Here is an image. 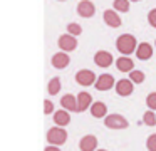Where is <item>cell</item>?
Here are the masks:
<instances>
[{"mask_svg":"<svg viewBox=\"0 0 156 151\" xmlns=\"http://www.w3.org/2000/svg\"><path fill=\"white\" fill-rule=\"evenodd\" d=\"M138 45L139 44H138V40H136V37L131 35V34H122V35H119L118 39H116V49H118L122 56H129V54L136 52Z\"/></svg>","mask_w":156,"mask_h":151,"instance_id":"obj_1","label":"cell"},{"mask_svg":"<svg viewBox=\"0 0 156 151\" xmlns=\"http://www.w3.org/2000/svg\"><path fill=\"white\" fill-rule=\"evenodd\" d=\"M47 141L49 144H54V146H61L67 141V131L61 126H54L47 131Z\"/></svg>","mask_w":156,"mask_h":151,"instance_id":"obj_2","label":"cell"},{"mask_svg":"<svg viewBox=\"0 0 156 151\" xmlns=\"http://www.w3.org/2000/svg\"><path fill=\"white\" fill-rule=\"evenodd\" d=\"M104 126L109 128V129H126L129 126V123L121 114H108L104 117Z\"/></svg>","mask_w":156,"mask_h":151,"instance_id":"obj_3","label":"cell"},{"mask_svg":"<svg viewBox=\"0 0 156 151\" xmlns=\"http://www.w3.org/2000/svg\"><path fill=\"white\" fill-rule=\"evenodd\" d=\"M96 81H98L96 74L89 69H81V70L76 72V82H77L79 86L89 87V86H92V84H96Z\"/></svg>","mask_w":156,"mask_h":151,"instance_id":"obj_4","label":"cell"},{"mask_svg":"<svg viewBox=\"0 0 156 151\" xmlns=\"http://www.w3.org/2000/svg\"><path fill=\"white\" fill-rule=\"evenodd\" d=\"M57 45L62 52L69 54V52H72V50H76V47H77V39H76L74 35H71V34H64V35L59 37Z\"/></svg>","mask_w":156,"mask_h":151,"instance_id":"obj_5","label":"cell"},{"mask_svg":"<svg viewBox=\"0 0 156 151\" xmlns=\"http://www.w3.org/2000/svg\"><path fill=\"white\" fill-rule=\"evenodd\" d=\"M116 94L121 97H128L133 94V91H134V82H133L131 79H121L116 82Z\"/></svg>","mask_w":156,"mask_h":151,"instance_id":"obj_6","label":"cell"},{"mask_svg":"<svg viewBox=\"0 0 156 151\" xmlns=\"http://www.w3.org/2000/svg\"><path fill=\"white\" fill-rule=\"evenodd\" d=\"M102 19H104V23H106V25H108V27H112V29H118V27L122 25L121 17H119V13L116 12L114 9L104 10V13H102Z\"/></svg>","mask_w":156,"mask_h":151,"instance_id":"obj_7","label":"cell"},{"mask_svg":"<svg viewBox=\"0 0 156 151\" xmlns=\"http://www.w3.org/2000/svg\"><path fill=\"white\" fill-rule=\"evenodd\" d=\"M114 62V57H112L111 52H108V50H98V52L94 54V64L98 67H109L111 64Z\"/></svg>","mask_w":156,"mask_h":151,"instance_id":"obj_8","label":"cell"},{"mask_svg":"<svg viewBox=\"0 0 156 151\" xmlns=\"http://www.w3.org/2000/svg\"><path fill=\"white\" fill-rule=\"evenodd\" d=\"M94 87L98 91H109V89H112V87H116V81L111 74H101V76L98 77V81H96Z\"/></svg>","mask_w":156,"mask_h":151,"instance_id":"obj_9","label":"cell"},{"mask_svg":"<svg viewBox=\"0 0 156 151\" xmlns=\"http://www.w3.org/2000/svg\"><path fill=\"white\" fill-rule=\"evenodd\" d=\"M77 13L81 17H84V19H91L92 15L96 13V5L91 2V0H81V2L77 3Z\"/></svg>","mask_w":156,"mask_h":151,"instance_id":"obj_10","label":"cell"},{"mask_svg":"<svg viewBox=\"0 0 156 151\" xmlns=\"http://www.w3.org/2000/svg\"><path fill=\"white\" fill-rule=\"evenodd\" d=\"M51 64L55 67V69H66V67L71 64V57H69L67 52H55L51 59Z\"/></svg>","mask_w":156,"mask_h":151,"instance_id":"obj_11","label":"cell"},{"mask_svg":"<svg viewBox=\"0 0 156 151\" xmlns=\"http://www.w3.org/2000/svg\"><path fill=\"white\" fill-rule=\"evenodd\" d=\"M79 149L81 151H98V138L94 134H86L79 141Z\"/></svg>","mask_w":156,"mask_h":151,"instance_id":"obj_12","label":"cell"},{"mask_svg":"<svg viewBox=\"0 0 156 151\" xmlns=\"http://www.w3.org/2000/svg\"><path fill=\"white\" fill-rule=\"evenodd\" d=\"M92 106V96L87 91H82L77 94V113H82L86 109H91Z\"/></svg>","mask_w":156,"mask_h":151,"instance_id":"obj_13","label":"cell"},{"mask_svg":"<svg viewBox=\"0 0 156 151\" xmlns=\"http://www.w3.org/2000/svg\"><path fill=\"white\" fill-rule=\"evenodd\" d=\"M61 106H62V109L69 111V113H76L77 111V96L64 94L61 97Z\"/></svg>","mask_w":156,"mask_h":151,"instance_id":"obj_14","label":"cell"},{"mask_svg":"<svg viewBox=\"0 0 156 151\" xmlns=\"http://www.w3.org/2000/svg\"><path fill=\"white\" fill-rule=\"evenodd\" d=\"M136 57L139 60H148L153 57V45L149 42H141L136 49Z\"/></svg>","mask_w":156,"mask_h":151,"instance_id":"obj_15","label":"cell"},{"mask_svg":"<svg viewBox=\"0 0 156 151\" xmlns=\"http://www.w3.org/2000/svg\"><path fill=\"white\" fill-rule=\"evenodd\" d=\"M116 67H118V70H121V72H131V70H134V62H133V59L129 56H121L119 59H116Z\"/></svg>","mask_w":156,"mask_h":151,"instance_id":"obj_16","label":"cell"},{"mask_svg":"<svg viewBox=\"0 0 156 151\" xmlns=\"http://www.w3.org/2000/svg\"><path fill=\"white\" fill-rule=\"evenodd\" d=\"M54 123H55V126H61V128L67 126V124L71 123V114H69V111H66V109L55 111L54 113Z\"/></svg>","mask_w":156,"mask_h":151,"instance_id":"obj_17","label":"cell"},{"mask_svg":"<svg viewBox=\"0 0 156 151\" xmlns=\"http://www.w3.org/2000/svg\"><path fill=\"white\" fill-rule=\"evenodd\" d=\"M91 114H92V117H98V119L106 117L108 116V107H106V104L102 101H96L91 106Z\"/></svg>","mask_w":156,"mask_h":151,"instance_id":"obj_18","label":"cell"},{"mask_svg":"<svg viewBox=\"0 0 156 151\" xmlns=\"http://www.w3.org/2000/svg\"><path fill=\"white\" fill-rule=\"evenodd\" d=\"M59 91H61V79H59V77H52V79L49 81L47 92L51 94V96H55V94H59Z\"/></svg>","mask_w":156,"mask_h":151,"instance_id":"obj_19","label":"cell"},{"mask_svg":"<svg viewBox=\"0 0 156 151\" xmlns=\"http://www.w3.org/2000/svg\"><path fill=\"white\" fill-rule=\"evenodd\" d=\"M112 7H114L116 12H121V13H126L129 12V0H114L112 2Z\"/></svg>","mask_w":156,"mask_h":151,"instance_id":"obj_20","label":"cell"},{"mask_svg":"<svg viewBox=\"0 0 156 151\" xmlns=\"http://www.w3.org/2000/svg\"><path fill=\"white\" fill-rule=\"evenodd\" d=\"M143 123H144L146 126H154L156 124V113L154 111H146V113L143 114Z\"/></svg>","mask_w":156,"mask_h":151,"instance_id":"obj_21","label":"cell"},{"mask_svg":"<svg viewBox=\"0 0 156 151\" xmlns=\"http://www.w3.org/2000/svg\"><path fill=\"white\" fill-rule=\"evenodd\" d=\"M129 79H131L134 84H141V82H144V72H143V70L134 69V70L129 72Z\"/></svg>","mask_w":156,"mask_h":151,"instance_id":"obj_22","label":"cell"},{"mask_svg":"<svg viewBox=\"0 0 156 151\" xmlns=\"http://www.w3.org/2000/svg\"><path fill=\"white\" fill-rule=\"evenodd\" d=\"M67 34L77 37V35L82 34V27L79 25V23H76V22H71V23H67Z\"/></svg>","mask_w":156,"mask_h":151,"instance_id":"obj_23","label":"cell"},{"mask_svg":"<svg viewBox=\"0 0 156 151\" xmlns=\"http://www.w3.org/2000/svg\"><path fill=\"white\" fill-rule=\"evenodd\" d=\"M146 106L149 111H156V92H149L146 97Z\"/></svg>","mask_w":156,"mask_h":151,"instance_id":"obj_24","label":"cell"},{"mask_svg":"<svg viewBox=\"0 0 156 151\" xmlns=\"http://www.w3.org/2000/svg\"><path fill=\"white\" fill-rule=\"evenodd\" d=\"M146 148H148V151H156V133L151 134V136H148V139H146Z\"/></svg>","mask_w":156,"mask_h":151,"instance_id":"obj_25","label":"cell"},{"mask_svg":"<svg viewBox=\"0 0 156 151\" xmlns=\"http://www.w3.org/2000/svg\"><path fill=\"white\" fill-rule=\"evenodd\" d=\"M148 22L153 29H156V9H151L148 12Z\"/></svg>","mask_w":156,"mask_h":151,"instance_id":"obj_26","label":"cell"},{"mask_svg":"<svg viewBox=\"0 0 156 151\" xmlns=\"http://www.w3.org/2000/svg\"><path fill=\"white\" fill-rule=\"evenodd\" d=\"M44 113H45V114L55 113V111H54V102H52L51 99H45V101H44Z\"/></svg>","mask_w":156,"mask_h":151,"instance_id":"obj_27","label":"cell"},{"mask_svg":"<svg viewBox=\"0 0 156 151\" xmlns=\"http://www.w3.org/2000/svg\"><path fill=\"white\" fill-rule=\"evenodd\" d=\"M44 151H61V148H59V146H54V144H49V146H45Z\"/></svg>","mask_w":156,"mask_h":151,"instance_id":"obj_28","label":"cell"},{"mask_svg":"<svg viewBox=\"0 0 156 151\" xmlns=\"http://www.w3.org/2000/svg\"><path fill=\"white\" fill-rule=\"evenodd\" d=\"M129 2H139V0H129Z\"/></svg>","mask_w":156,"mask_h":151,"instance_id":"obj_29","label":"cell"},{"mask_svg":"<svg viewBox=\"0 0 156 151\" xmlns=\"http://www.w3.org/2000/svg\"><path fill=\"white\" fill-rule=\"evenodd\" d=\"M98 151H108V149H98Z\"/></svg>","mask_w":156,"mask_h":151,"instance_id":"obj_30","label":"cell"},{"mask_svg":"<svg viewBox=\"0 0 156 151\" xmlns=\"http://www.w3.org/2000/svg\"><path fill=\"white\" fill-rule=\"evenodd\" d=\"M57 2H66V0H57Z\"/></svg>","mask_w":156,"mask_h":151,"instance_id":"obj_31","label":"cell"},{"mask_svg":"<svg viewBox=\"0 0 156 151\" xmlns=\"http://www.w3.org/2000/svg\"><path fill=\"white\" fill-rule=\"evenodd\" d=\"M154 44H156V42H154Z\"/></svg>","mask_w":156,"mask_h":151,"instance_id":"obj_32","label":"cell"}]
</instances>
